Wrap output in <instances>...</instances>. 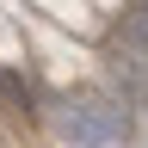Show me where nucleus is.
<instances>
[{
	"instance_id": "1",
	"label": "nucleus",
	"mask_w": 148,
	"mask_h": 148,
	"mask_svg": "<svg viewBox=\"0 0 148 148\" xmlns=\"http://www.w3.org/2000/svg\"><path fill=\"white\" fill-rule=\"evenodd\" d=\"M130 111L111 86H74L62 105H56V136L74 148H117L130 136Z\"/></svg>"
},
{
	"instance_id": "2",
	"label": "nucleus",
	"mask_w": 148,
	"mask_h": 148,
	"mask_svg": "<svg viewBox=\"0 0 148 148\" xmlns=\"http://www.w3.org/2000/svg\"><path fill=\"white\" fill-rule=\"evenodd\" d=\"M111 43H123V49H142V56H148V0L117 12V25H111Z\"/></svg>"
}]
</instances>
